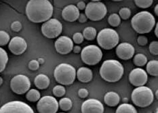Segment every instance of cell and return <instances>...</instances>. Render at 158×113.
Masks as SVG:
<instances>
[{
	"mask_svg": "<svg viewBox=\"0 0 158 113\" xmlns=\"http://www.w3.org/2000/svg\"><path fill=\"white\" fill-rule=\"evenodd\" d=\"M53 6L48 0H30L26 6L27 18L34 23L45 22L53 15Z\"/></svg>",
	"mask_w": 158,
	"mask_h": 113,
	"instance_id": "obj_1",
	"label": "cell"
},
{
	"mask_svg": "<svg viewBox=\"0 0 158 113\" xmlns=\"http://www.w3.org/2000/svg\"><path fill=\"white\" fill-rule=\"evenodd\" d=\"M99 73L101 78L105 81L115 83L123 77L124 68L118 60H106L102 64Z\"/></svg>",
	"mask_w": 158,
	"mask_h": 113,
	"instance_id": "obj_2",
	"label": "cell"
},
{
	"mask_svg": "<svg viewBox=\"0 0 158 113\" xmlns=\"http://www.w3.org/2000/svg\"><path fill=\"white\" fill-rule=\"evenodd\" d=\"M155 17L152 13L147 11H142L132 17L131 25L132 29L139 34L149 33L156 26Z\"/></svg>",
	"mask_w": 158,
	"mask_h": 113,
	"instance_id": "obj_3",
	"label": "cell"
},
{
	"mask_svg": "<svg viewBox=\"0 0 158 113\" xmlns=\"http://www.w3.org/2000/svg\"><path fill=\"white\" fill-rule=\"evenodd\" d=\"M54 77L57 83L62 85H69L73 83L76 78V70L72 65L61 63L55 68Z\"/></svg>",
	"mask_w": 158,
	"mask_h": 113,
	"instance_id": "obj_4",
	"label": "cell"
},
{
	"mask_svg": "<svg viewBox=\"0 0 158 113\" xmlns=\"http://www.w3.org/2000/svg\"><path fill=\"white\" fill-rule=\"evenodd\" d=\"M97 39L98 44L102 49L110 50L118 45L119 37L115 30L106 28L97 34Z\"/></svg>",
	"mask_w": 158,
	"mask_h": 113,
	"instance_id": "obj_5",
	"label": "cell"
},
{
	"mask_svg": "<svg viewBox=\"0 0 158 113\" xmlns=\"http://www.w3.org/2000/svg\"><path fill=\"white\" fill-rule=\"evenodd\" d=\"M131 98L134 104L140 108H145L153 103L154 94L148 87H138L132 91Z\"/></svg>",
	"mask_w": 158,
	"mask_h": 113,
	"instance_id": "obj_6",
	"label": "cell"
},
{
	"mask_svg": "<svg viewBox=\"0 0 158 113\" xmlns=\"http://www.w3.org/2000/svg\"><path fill=\"white\" fill-rule=\"evenodd\" d=\"M107 13V9L104 3L98 0L91 1L85 6V14L88 19L92 21H99L103 19Z\"/></svg>",
	"mask_w": 158,
	"mask_h": 113,
	"instance_id": "obj_7",
	"label": "cell"
},
{
	"mask_svg": "<svg viewBox=\"0 0 158 113\" xmlns=\"http://www.w3.org/2000/svg\"><path fill=\"white\" fill-rule=\"evenodd\" d=\"M102 58L101 49L97 46L89 45L84 47L81 52V58L83 63L93 66L100 63Z\"/></svg>",
	"mask_w": 158,
	"mask_h": 113,
	"instance_id": "obj_8",
	"label": "cell"
},
{
	"mask_svg": "<svg viewBox=\"0 0 158 113\" xmlns=\"http://www.w3.org/2000/svg\"><path fill=\"white\" fill-rule=\"evenodd\" d=\"M42 33L48 39H54L60 35L63 30V25L56 18H50L42 25Z\"/></svg>",
	"mask_w": 158,
	"mask_h": 113,
	"instance_id": "obj_9",
	"label": "cell"
},
{
	"mask_svg": "<svg viewBox=\"0 0 158 113\" xmlns=\"http://www.w3.org/2000/svg\"><path fill=\"white\" fill-rule=\"evenodd\" d=\"M31 87L29 78L24 75H17L10 81V88L16 94H26Z\"/></svg>",
	"mask_w": 158,
	"mask_h": 113,
	"instance_id": "obj_10",
	"label": "cell"
},
{
	"mask_svg": "<svg viewBox=\"0 0 158 113\" xmlns=\"http://www.w3.org/2000/svg\"><path fill=\"white\" fill-rule=\"evenodd\" d=\"M0 113H35L29 104L21 101H11L0 108Z\"/></svg>",
	"mask_w": 158,
	"mask_h": 113,
	"instance_id": "obj_11",
	"label": "cell"
},
{
	"mask_svg": "<svg viewBox=\"0 0 158 113\" xmlns=\"http://www.w3.org/2000/svg\"><path fill=\"white\" fill-rule=\"evenodd\" d=\"M58 108L57 100L51 95L41 98L37 104V110L39 113H56Z\"/></svg>",
	"mask_w": 158,
	"mask_h": 113,
	"instance_id": "obj_12",
	"label": "cell"
},
{
	"mask_svg": "<svg viewBox=\"0 0 158 113\" xmlns=\"http://www.w3.org/2000/svg\"><path fill=\"white\" fill-rule=\"evenodd\" d=\"M148 80L147 72L140 68H136L130 73L129 81L134 86L136 87L144 86Z\"/></svg>",
	"mask_w": 158,
	"mask_h": 113,
	"instance_id": "obj_13",
	"label": "cell"
},
{
	"mask_svg": "<svg viewBox=\"0 0 158 113\" xmlns=\"http://www.w3.org/2000/svg\"><path fill=\"white\" fill-rule=\"evenodd\" d=\"M56 51L62 55L69 54L73 47V42L72 39L67 36H60L54 43Z\"/></svg>",
	"mask_w": 158,
	"mask_h": 113,
	"instance_id": "obj_14",
	"label": "cell"
},
{
	"mask_svg": "<svg viewBox=\"0 0 158 113\" xmlns=\"http://www.w3.org/2000/svg\"><path fill=\"white\" fill-rule=\"evenodd\" d=\"M104 106L97 99H88L81 104V113H104Z\"/></svg>",
	"mask_w": 158,
	"mask_h": 113,
	"instance_id": "obj_15",
	"label": "cell"
},
{
	"mask_svg": "<svg viewBox=\"0 0 158 113\" xmlns=\"http://www.w3.org/2000/svg\"><path fill=\"white\" fill-rule=\"evenodd\" d=\"M8 48L10 52L16 56L21 55L27 48V43L25 39L21 37L16 36L10 39Z\"/></svg>",
	"mask_w": 158,
	"mask_h": 113,
	"instance_id": "obj_16",
	"label": "cell"
},
{
	"mask_svg": "<svg viewBox=\"0 0 158 113\" xmlns=\"http://www.w3.org/2000/svg\"><path fill=\"white\" fill-rule=\"evenodd\" d=\"M135 49L134 46L129 43L123 42L118 45L116 47V55L120 59L123 60H128L135 55Z\"/></svg>",
	"mask_w": 158,
	"mask_h": 113,
	"instance_id": "obj_17",
	"label": "cell"
},
{
	"mask_svg": "<svg viewBox=\"0 0 158 113\" xmlns=\"http://www.w3.org/2000/svg\"><path fill=\"white\" fill-rule=\"evenodd\" d=\"M80 10L76 6L70 4L65 6L62 11V17L67 22H75L80 16Z\"/></svg>",
	"mask_w": 158,
	"mask_h": 113,
	"instance_id": "obj_18",
	"label": "cell"
},
{
	"mask_svg": "<svg viewBox=\"0 0 158 113\" xmlns=\"http://www.w3.org/2000/svg\"><path fill=\"white\" fill-rule=\"evenodd\" d=\"M76 77L81 83H89L93 77L91 69L87 67H80L76 71Z\"/></svg>",
	"mask_w": 158,
	"mask_h": 113,
	"instance_id": "obj_19",
	"label": "cell"
},
{
	"mask_svg": "<svg viewBox=\"0 0 158 113\" xmlns=\"http://www.w3.org/2000/svg\"><path fill=\"white\" fill-rule=\"evenodd\" d=\"M50 80L47 75L44 74H40L37 75L34 79V84L39 90H46L50 85Z\"/></svg>",
	"mask_w": 158,
	"mask_h": 113,
	"instance_id": "obj_20",
	"label": "cell"
},
{
	"mask_svg": "<svg viewBox=\"0 0 158 113\" xmlns=\"http://www.w3.org/2000/svg\"><path fill=\"white\" fill-rule=\"evenodd\" d=\"M104 101L108 107H114L119 103L120 97L116 92L109 91L105 95Z\"/></svg>",
	"mask_w": 158,
	"mask_h": 113,
	"instance_id": "obj_21",
	"label": "cell"
},
{
	"mask_svg": "<svg viewBox=\"0 0 158 113\" xmlns=\"http://www.w3.org/2000/svg\"><path fill=\"white\" fill-rule=\"evenodd\" d=\"M147 73L153 77L158 76V62L156 60H150L147 63Z\"/></svg>",
	"mask_w": 158,
	"mask_h": 113,
	"instance_id": "obj_22",
	"label": "cell"
},
{
	"mask_svg": "<svg viewBox=\"0 0 158 113\" xmlns=\"http://www.w3.org/2000/svg\"><path fill=\"white\" fill-rule=\"evenodd\" d=\"M82 35H83V37L85 39L88 41H92L97 37V31L94 27L88 26L84 29Z\"/></svg>",
	"mask_w": 158,
	"mask_h": 113,
	"instance_id": "obj_23",
	"label": "cell"
},
{
	"mask_svg": "<svg viewBox=\"0 0 158 113\" xmlns=\"http://www.w3.org/2000/svg\"><path fill=\"white\" fill-rule=\"evenodd\" d=\"M115 113H137V111L133 105L123 103L118 107Z\"/></svg>",
	"mask_w": 158,
	"mask_h": 113,
	"instance_id": "obj_24",
	"label": "cell"
},
{
	"mask_svg": "<svg viewBox=\"0 0 158 113\" xmlns=\"http://www.w3.org/2000/svg\"><path fill=\"white\" fill-rule=\"evenodd\" d=\"M26 98L27 100L31 102H38L41 98L40 91L36 89H31L26 94Z\"/></svg>",
	"mask_w": 158,
	"mask_h": 113,
	"instance_id": "obj_25",
	"label": "cell"
},
{
	"mask_svg": "<svg viewBox=\"0 0 158 113\" xmlns=\"http://www.w3.org/2000/svg\"><path fill=\"white\" fill-rule=\"evenodd\" d=\"M72 107H73V102H72L71 99L69 98H62L58 102V107L64 111L71 110Z\"/></svg>",
	"mask_w": 158,
	"mask_h": 113,
	"instance_id": "obj_26",
	"label": "cell"
},
{
	"mask_svg": "<svg viewBox=\"0 0 158 113\" xmlns=\"http://www.w3.org/2000/svg\"><path fill=\"white\" fill-rule=\"evenodd\" d=\"M8 62V54L0 47V73L4 71L6 67V65Z\"/></svg>",
	"mask_w": 158,
	"mask_h": 113,
	"instance_id": "obj_27",
	"label": "cell"
},
{
	"mask_svg": "<svg viewBox=\"0 0 158 113\" xmlns=\"http://www.w3.org/2000/svg\"><path fill=\"white\" fill-rule=\"evenodd\" d=\"M133 62L136 67H143L147 63V58L143 54H137L134 57Z\"/></svg>",
	"mask_w": 158,
	"mask_h": 113,
	"instance_id": "obj_28",
	"label": "cell"
},
{
	"mask_svg": "<svg viewBox=\"0 0 158 113\" xmlns=\"http://www.w3.org/2000/svg\"><path fill=\"white\" fill-rule=\"evenodd\" d=\"M108 22L111 26L117 27L121 23V18H120V17L118 14L113 13L109 16Z\"/></svg>",
	"mask_w": 158,
	"mask_h": 113,
	"instance_id": "obj_29",
	"label": "cell"
},
{
	"mask_svg": "<svg viewBox=\"0 0 158 113\" xmlns=\"http://www.w3.org/2000/svg\"><path fill=\"white\" fill-rule=\"evenodd\" d=\"M52 92L54 96H56L57 98H61L65 94L66 90H65V88L63 85H58L53 88Z\"/></svg>",
	"mask_w": 158,
	"mask_h": 113,
	"instance_id": "obj_30",
	"label": "cell"
},
{
	"mask_svg": "<svg viewBox=\"0 0 158 113\" xmlns=\"http://www.w3.org/2000/svg\"><path fill=\"white\" fill-rule=\"evenodd\" d=\"M10 41L9 34L5 30H0V46L7 45Z\"/></svg>",
	"mask_w": 158,
	"mask_h": 113,
	"instance_id": "obj_31",
	"label": "cell"
},
{
	"mask_svg": "<svg viewBox=\"0 0 158 113\" xmlns=\"http://www.w3.org/2000/svg\"><path fill=\"white\" fill-rule=\"evenodd\" d=\"M135 4L140 8H148L153 4V0H135Z\"/></svg>",
	"mask_w": 158,
	"mask_h": 113,
	"instance_id": "obj_32",
	"label": "cell"
},
{
	"mask_svg": "<svg viewBox=\"0 0 158 113\" xmlns=\"http://www.w3.org/2000/svg\"><path fill=\"white\" fill-rule=\"evenodd\" d=\"M120 18L123 20H128L131 16V10L128 8H122L119 10V14Z\"/></svg>",
	"mask_w": 158,
	"mask_h": 113,
	"instance_id": "obj_33",
	"label": "cell"
},
{
	"mask_svg": "<svg viewBox=\"0 0 158 113\" xmlns=\"http://www.w3.org/2000/svg\"><path fill=\"white\" fill-rule=\"evenodd\" d=\"M149 52L154 56L158 55V42L157 41H153L149 44Z\"/></svg>",
	"mask_w": 158,
	"mask_h": 113,
	"instance_id": "obj_34",
	"label": "cell"
},
{
	"mask_svg": "<svg viewBox=\"0 0 158 113\" xmlns=\"http://www.w3.org/2000/svg\"><path fill=\"white\" fill-rule=\"evenodd\" d=\"M84 37L83 35H82V33H75L73 34V42L75 43V44H77V45H79V44H81L82 42H84Z\"/></svg>",
	"mask_w": 158,
	"mask_h": 113,
	"instance_id": "obj_35",
	"label": "cell"
},
{
	"mask_svg": "<svg viewBox=\"0 0 158 113\" xmlns=\"http://www.w3.org/2000/svg\"><path fill=\"white\" fill-rule=\"evenodd\" d=\"M137 43L140 46H145L148 43V38L145 35H140L137 38Z\"/></svg>",
	"mask_w": 158,
	"mask_h": 113,
	"instance_id": "obj_36",
	"label": "cell"
},
{
	"mask_svg": "<svg viewBox=\"0 0 158 113\" xmlns=\"http://www.w3.org/2000/svg\"><path fill=\"white\" fill-rule=\"evenodd\" d=\"M22 24L19 21H15L11 24V29L15 32H19L22 29Z\"/></svg>",
	"mask_w": 158,
	"mask_h": 113,
	"instance_id": "obj_37",
	"label": "cell"
},
{
	"mask_svg": "<svg viewBox=\"0 0 158 113\" xmlns=\"http://www.w3.org/2000/svg\"><path fill=\"white\" fill-rule=\"evenodd\" d=\"M40 64L37 60H32L29 62V68L31 71H36L40 68Z\"/></svg>",
	"mask_w": 158,
	"mask_h": 113,
	"instance_id": "obj_38",
	"label": "cell"
},
{
	"mask_svg": "<svg viewBox=\"0 0 158 113\" xmlns=\"http://www.w3.org/2000/svg\"><path fill=\"white\" fill-rule=\"evenodd\" d=\"M89 93H88V90L85 88H81L78 91V95L79 97L82 98V99H84V98H86L88 97Z\"/></svg>",
	"mask_w": 158,
	"mask_h": 113,
	"instance_id": "obj_39",
	"label": "cell"
},
{
	"mask_svg": "<svg viewBox=\"0 0 158 113\" xmlns=\"http://www.w3.org/2000/svg\"><path fill=\"white\" fill-rule=\"evenodd\" d=\"M77 20L80 23H85L88 21V18L85 14L81 13L80 14V16H79Z\"/></svg>",
	"mask_w": 158,
	"mask_h": 113,
	"instance_id": "obj_40",
	"label": "cell"
},
{
	"mask_svg": "<svg viewBox=\"0 0 158 113\" xmlns=\"http://www.w3.org/2000/svg\"><path fill=\"white\" fill-rule=\"evenodd\" d=\"M85 6H86L85 3L83 1H80L77 3L76 7L78 8L79 10H84L85 8Z\"/></svg>",
	"mask_w": 158,
	"mask_h": 113,
	"instance_id": "obj_41",
	"label": "cell"
},
{
	"mask_svg": "<svg viewBox=\"0 0 158 113\" xmlns=\"http://www.w3.org/2000/svg\"><path fill=\"white\" fill-rule=\"evenodd\" d=\"M72 51H73V52L75 54H79V53L81 52V47L80 46H78V45L73 46V50H72Z\"/></svg>",
	"mask_w": 158,
	"mask_h": 113,
	"instance_id": "obj_42",
	"label": "cell"
},
{
	"mask_svg": "<svg viewBox=\"0 0 158 113\" xmlns=\"http://www.w3.org/2000/svg\"><path fill=\"white\" fill-rule=\"evenodd\" d=\"M37 62H38L40 64H43L44 63H45V60L43 58H38V60H37Z\"/></svg>",
	"mask_w": 158,
	"mask_h": 113,
	"instance_id": "obj_43",
	"label": "cell"
},
{
	"mask_svg": "<svg viewBox=\"0 0 158 113\" xmlns=\"http://www.w3.org/2000/svg\"><path fill=\"white\" fill-rule=\"evenodd\" d=\"M155 35L157 37H158V24L156 22V28H155Z\"/></svg>",
	"mask_w": 158,
	"mask_h": 113,
	"instance_id": "obj_44",
	"label": "cell"
},
{
	"mask_svg": "<svg viewBox=\"0 0 158 113\" xmlns=\"http://www.w3.org/2000/svg\"><path fill=\"white\" fill-rule=\"evenodd\" d=\"M154 12H155L156 15L157 16H158V5H157V4L156 6L155 9H154Z\"/></svg>",
	"mask_w": 158,
	"mask_h": 113,
	"instance_id": "obj_45",
	"label": "cell"
},
{
	"mask_svg": "<svg viewBox=\"0 0 158 113\" xmlns=\"http://www.w3.org/2000/svg\"><path fill=\"white\" fill-rule=\"evenodd\" d=\"M3 80L2 77H0V86H1V85L3 84Z\"/></svg>",
	"mask_w": 158,
	"mask_h": 113,
	"instance_id": "obj_46",
	"label": "cell"
},
{
	"mask_svg": "<svg viewBox=\"0 0 158 113\" xmlns=\"http://www.w3.org/2000/svg\"><path fill=\"white\" fill-rule=\"evenodd\" d=\"M155 95H156V97L157 99H158V90H156V93H155Z\"/></svg>",
	"mask_w": 158,
	"mask_h": 113,
	"instance_id": "obj_47",
	"label": "cell"
},
{
	"mask_svg": "<svg viewBox=\"0 0 158 113\" xmlns=\"http://www.w3.org/2000/svg\"><path fill=\"white\" fill-rule=\"evenodd\" d=\"M156 113H158V111H157H157H156Z\"/></svg>",
	"mask_w": 158,
	"mask_h": 113,
	"instance_id": "obj_48",
	"label": "cell"
},
{
	"mask_svg": "<svg viewBox=\"0 0 158 113\" xmlns=\"http://www.w3.org/2000/svg\"><path fill=\"white\" fill-rule=\"evenodd\" d=\"M59 113H65V112H59Z\"/></svg>",
	"mask_w": 158,
	"mask_h": 113,
	"instance_id": "obj_49",
	"label": "cell"
}]
</instances>
